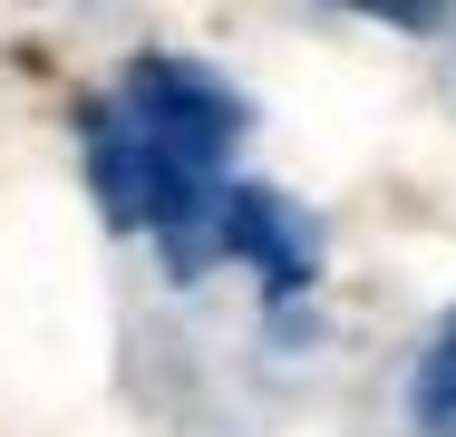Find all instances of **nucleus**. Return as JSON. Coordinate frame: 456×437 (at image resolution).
<instances>
[{"label":"nucleus","instance_id":"1","mask_svg":"<svg viewBox=\"0 0 456 437\" xmlns=\"http://www.w3.org/2000/svg\"><path fill=\"white\" fill-rule=\"evenodd\" d=\"M117 117H126V136H136L146 156H175V166L214 175V185H224V166H233L243 127H253V107H243L224 78H204L194 59H136Z\"/></svg>","mask_w":456,"mask_h":437},{"label":"nucleus","instance_id":"2","mask_svg":"<svg viewBox=\"0 0 456 437\" xmlns=\"http://www.w3.org/2000/svg\"><path fill=\"white\" fill-rule=\"evenodd\" d=\"M214 253L253 262L263 292L291 301V292L321 272V234H311V214H301L291 194H273V185H224V194H214Z\"/></svg>","mask_w":456,"mask_h":437},{"label":"nucleus","instance_id":"3","mask_svg":"<svg viewBox=\"0 0 456 437\" xmlns=\"http://www.w3.org/2000/svg\"><path fill=\"white\" fill-rule=\"evenodd\" d=\"M78 146H88V175H97V204H107V224H126V234H136V136H126L117 97L78 107Z\"/></svg>","mask_w":456,"mask_h":437},{"label":"nucleus","instance_id":"4","mask_svg":"<svg viewBox=\"0 0 456 437\" xmlns=\"http://www.w3.org/2000/svg\"><path fill=\"white\" fill-rule=\"evenodd\" d=\"M418 428L456 437V321L437 331V350L418 359Z\"/></svg>","mask_w":456,"mask_h":437}]
</instances>
